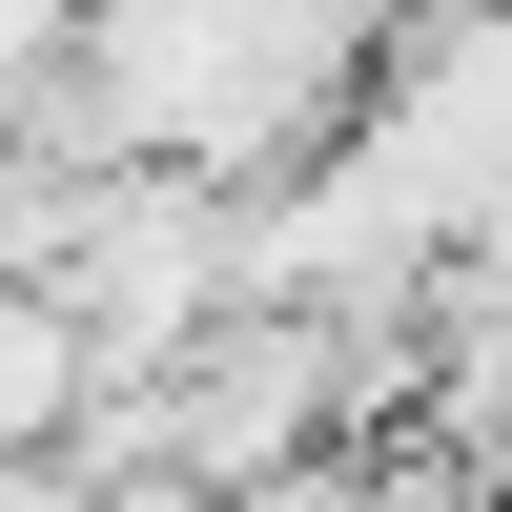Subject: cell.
<instances>
[{
    "mask_svg": "<svg viewBox=\"0 0 512 512\" xmlns=\"http://www.w3.org/2000/svg\"><path fill=\"white\" fill-rule=\"evenodd\" d=\"M410 0H82V62L41 103V164H164V185H308L369 123Z\"/></svg>",
    "mask_w": 512,
    "mask_h": 512,
    "instance_id": "1",
    "label": "cell"
},
{
    "mask_svg": "<svg viewBox=\"0 0 512 512\" xmlns=\"http://www.w3.org/2000/svg\"><path fill=\"white\" fill-rule=\"evenodd\" d=\"M82 410H103L82 308H62V287H0V472H21V451H82Z\"/></svg>",
    "mask_w": 512,
    "mask_h": 512,
    "instance_id": "2",
    "label": "cell"
},
{
    "mask_svg": "<svg viewBox=\"0 0 512 512\" xmlns=\"http://www.w3.org/2000/svg\"><path fill=\"white\" fill-rule=\"evenodd\" d=\"M0 512H103V472H82V451H21V472H0Z\"/></svg>",
    "mask_w": 512,
    "mask_h": 512,
    "instance_id": "3",
    "label": "cell"
},
{
    "mask_svg": "<svg viewBox=\"0 0 512 512\" xmlns=\"http://www.w3.org/2000/svg\"><path fill=\"white\" fill-rule=\"evenodd\" d=\"M431 21H512V0H431Z\"/></svg>",
    "mask_w": 512,
    "mask_h": 512,
    "instance_id": "4",
    "label": "cell"
}]
</instances>
